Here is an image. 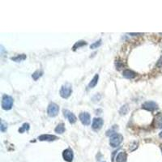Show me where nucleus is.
I'll use <instances>...</instances> for the list:
<instances>
[{
  "instance_id": "obj_1",
  "label": "nucleus",
  "mask_w": 162,
  "mask_h": 162,
  "mask_svg": "<svg viewBox=\"0 0 162 162\" xmlns=\"http://www.w3.org/2000/svg\"><path fill=\"white\" fill-rule=\"evenodd\" d=\"M72 92V86L71 84L69 83H66L65 84H63L61 87L60 91H59V94L60 96L63 99H67L69 98L71 95Z\"/></svg>"
},
{
  "instance_id": "obj_2",
  "label": "nucleus",
  "mask_w": 162,
  "mask_h": 162,
  "mask_svg": "<svg viewBox=\"0 0 162 162\" xmlns=\"http://www.w3.org/2000/svg\"><path fill=\"white\" fill-rule=\"evenodd\" d=\"M13 106V98L4 94L2 98V108L4 110H10Z\"/></svg>"
},
{
  "instance_id": "obj_3",
  "label": "nucleus",
  "mask_w": 162,
  "mask_h": 162,
  "mask_svg": "<svg viewBox=\"0 0 162 162\" xmlns=\"http://www.w3.org/2000/svg\"><path fill=\"white\" fill-rule=\"evenodd\" d=\"M122 141H123V136L121 134L115 133L110 137V144L113 147H118Z\"/></svg>"
},
{
  "instance_id": "obj_4",
  "label": "nucleus",
  "mask_w": 162,
  "mask_h": 162,
  "mask_svg": "<svg viewBox=\"0 0 162 162\" xmlns=\"http://www.w3.org/2000/svg\"><path fill=\"white\" fill-rule=\"evenodd\" d=\"M59 112V106L55 104V103H50L49 106H48V108H47V114L51 118H54V117H56L58 115Z\"/></svg>"
},
{
  "instance_id": "obj_5",
  "label": "nucleus",
  "mask_w": 162,
  "mask_h": 162,
  "mask_svg": "<svg viewBox=\"0 0 162 162\" xmlns=\"http://www.w3.org/2000/svg\"><path fill=\"white\" fill-rule=\"evenodd\" d=\"M142 109L147 110V111H155L156 110L158 109V105L155 101H147L146 102H144L143 105H142Z\"/></svg>"
},
{
  "instance_id": "obj_6",
  "label": "nucleus",
  "mask_w": 162,
  "mask_h": 162,
  "mask_svg": "<svg viewBox=\"0 0 162 162\" xmlns=\"http://www.w3.org/2000/svg\"><path fill=\"white\" fill-rule=\"evenodd\" d=\"M79 118L83 125L88 126L91 123V116L88 112H82L79 115Z\"/></svg>"
},
{
  "instance_id": "obj_7",
  "label": "nucleus",
  "mask_w": 162,
  "mask_h": 162,
  "mask_svg": "<svg viewBox=\"0 0 162 162\" xmlns=\"http://www.w3.org/2000/svg\"><path fill=\"white\" fill-rule=\"evenodd\" d=\"M104 124V120L101 118H95L92 120V128L93 131H99L102 128V126Z\"/></svg>"
},
{
  "instance_id": "obj_8",
  "label": "nucleus",
  "mask_w": 162,
  "mask_h": 162,
  "mask_svg": "<svg viewBox=\"0 0 162 162\" xmlns=\"http://www.w3.org/2000/svg\"><path fill=\"white\" fill-rule=\"evenodd\" d=\"M62 157L66 161L71 162L73 161V158H74L73 151L71 150V148H66L62 152Z\"/></svg>"
},
{
  "instance_id": "obj_9",
  "label": "nucleus",
  "mask_w": 162,
  "mask_h": 162,
  "mask_svg": "<svg viewBox=\"0 0 162 162\" xmlns=\"http://www.w3.org/2000/svg\"><path fill=\"white\" fill-rule=\"evenodd\" d=\"M62 112H63V115H64V117L68 119V121H69V122H70L71 124L76 123V121H77V118H76V115H75L73 113L69 111L68 110H63V111Z\"/></svg>"
},
{
  "instance_id": "obj_10",
  "label": "nucleus",
  "mask_w": 162,
  "mask_h": 162,
  "mask_svg": "<svg viewBox=\"0 0 162 162\" xmlns=\"http://www.w3.org/2000/svg\"><path fill=\"white\" fill-rule=\"evenodd\" d=\"M56 139H58V137L55 136V135H48V134L41 135L38 137V140H40V141L51 142L54 141Z\"/></svg>"
},
{
  "instance_id": "obj_11",
  "label": "nucleus",
  "mask_w": 162,
  "mask_h": 162,
  "mask_svg": "<svg viewBox=\"0 0 162 162\" xmlns=\"http://www.w3.org/2000/svg\"><path fill=\"white\" fill-rule=\"evenodd\" d=\"M122 76L126 79H130L131 80L133 78H135L136 76V73L135 71H131V70H129V69H127L125 71H123L122 72Z\"/></svg>"
},
{
  "instance_id": "obj_12",
  "label": "nucleus",
  "mask_w": 162,
  "mask_h": 162,
  "mask_svg": "<svg viewBox=\"0 0 162 162\" xmlns=\"http://www.w3.org/2000/svg\"><path fill=\"white\" fill-rule=\"evenodd\" d=\"M127 155L125 152H120L116 157V162H126Z\"/></svg>"
},
{
  "instance_id": "obj_13",
  "label": "nucleus",
  "mask_w": 162,
  "mask_h": 162,
  "mask_svg": "<svg viewBox=\"0 0 162 162\" xmlns=\"http://www.w3.org/2000/svg\"><path fill=\"white\" fill-rule=\"evenodd\" d=\"M98 80H99V75H98V74H96L95 76L92 79V80L89 82V84H88V88H95L96 84H97V83H98Z\"/></svg>"
},
{
  "instance_id": "obj_14",
  "label": "nucleus",
  "mask_w": 162,
  "mask_h": 162,
  "mask_svg": "<svg viewBox=\"0 0 162 162\" xmlns=\"http://www.w3.org/2000/svg\"><path fill=\"white\" fill-rule=\"evenodd\" d=\"M86 41H84V40H79V41H77V42L75 43V45L72 47V50L74 51H76L77 49H80V47H83V46H86Z\"/></svg>"
},
{
  "instance_id": "obj_15",
  "label": "nucleus",
  "mask_w": 162,
  "mask_h": 162,
  "mask_svg": "<svg viewBox=\"0 0 162 162\" xmlns=\"http://www.w3.org/2000/svg\"><path fill=\"white\" fill-rule=\"evenodd\" d=\"M65 125L63 123H59L57 127H55L54 129V131L57 133V134H63L64 131H65Z\"/></svg>"
},
{
  "instance_id": "obj_16",
  "label": "nucleus",
  "mask_w": 162,
  "mask_h": 162,
  "mask_svg": "<svg viewBox=\"0 0 162 162\" xmlns=\"http://www.w3.org/2000/svg\"><path fill=\"white\" fill-rule=\"evenodd\" d=\"M26 58H27L26 54H18V55L15 56V57L11 58V59L12 61H14V62H20L21 61L25 60Z\"/></svg>"
},
{
  "instance_id": "obj_17",
  "label": "nucleus",
  "mask_w": 162,
  "mask_h": 162,
  "mask_svg": "<svg viewBox=\"0 0 162 162\" xmlns=\"http://www.w3.org/2000/svg\"><path fill=\"white\" fill-rule=\"evenodd\" d=\"M29 128H30V125L28 122H25V123H24L22 125V127L19 128L18 131L20 132V133H24L25 131H28L29 130Z\"/></svg>"
},
{
  "instance_id": "obj_18",
  "label": "nucleus",
  "mask_w": 162,
  "mask_h": 162,
  "mask_svg": "<svg viewBox=\"0 0 162 162\" xmlns=\"http://www.w3.org/2000/svg\"><path fill=\"white\" fill-rule=\"evenodd\" d=\"M117 129H118V126H114V127H112L111 129H110L109 131H106V135L107 136H111V135H113L114 134H115V133H117Z\"/></svg>"
},
{
  "instance_id": "obj_19",
  "label": "nucleus",
  "mask_w": 162,
  "mask_h": 162,
  "mask_svg": "<svg viewBox=\"0 0 162 162\" xmlns=\"http://www.w3.org/2000/svg\"><path fill=\"white\" fill-rule=\"evenodd\" d=\"M43 75V72L41 71H36L33 75H32V77L34 80H37L40 76Z\"/></svg>"
},
{
  "instance_id": "obj_20",
  "label": "nucleus",
  "mask_w": 162,
  "mask_h": 162,
  "mask_svg": "<svg viewBox=\"0 0 162 162\" xmlns=\"http://www.w3.org/2000/svg\"><path fill=\"white\" fill-rule=\"evenodd\" d=\"M7 124L3 120H1V124H0V131L2 132L7 131Z\"/></svg>"
},
{
  "instance_id": "obj_21",
  "label": "nucleus",
  "mask_w": 162,
  "mask_h": 162,
  "mask_svg": "<svg viewBox=\"0 0 162 162\" xmlns=\"http://www.w3.org/2000/svg\"><path fill=\"white\" fill-rule=\"evenodd\" d=\"M101 41H102V40L100 39V40H97V41H96V42L92 43L91 46H90V49H92V50H94V49H96V48H98L99 46H101Z\"/></svg>"
},
{
  "instance_id": "obj_22",
  "label": "nucleus",
  "mask_w": 162,
  "mask_h": 162,
  "mask_svg": "<svg viewBox=\"0 0 162 162\" xmlns=\"http://www.w3.org/2000/svg\"><path fill=\"white\" fill-rule=\"evenodd\" d=\"M127 111H128V107H127V105H125V106H123L121 107V109H120V114H121V115L127 114Z\"/></svg>"
},
{
  "instance_id": "obj_23",
  "label": "nucleus",
  "mask_w": 162,
  "mask_h": 162,
  "mask_svg": "<svg viewBox=\"0 0 162 162\" xmlns=\"http://www.w3.org/2000/svg\"><path fill=\"white\" fill-rule=\"evenodd\" d=\"M115 65H116V67L118 70H120V69L122 68L123 66H124L123 62H121V61H116V62H115Z\"/></svg>"
},
{
  "instance_id": "obj_24",
  "label": "nucleus",
  "mask_w": 162,
  "mask_h": 162,
  "mask_svg": "<svg viewBox=\"0 0 162 162\" xmlns=\"http://www.w3.org/2000/svg\"><path fill=\"white\" fill-rule=\"evenodd\" d=\"M159 136L161 137V138H162V131L161 132V133H160V134H159Z\"/></svg>"
},
{
  "instance_id": "obj_25",
  "label": "nucleus",
  "mask_w": 162,
  "mask_h": 162,
  "mask_svg": "<svg viewBox=\"0 0 162 162\" xmlns=\"http://www.w3.org/2000/svg\"><path fill=\"white\" fill-rule=\"evenodd\" d=\"M160 127H162V119H161V123H160Z\"/></svg>"
},
{
  "instance_id": "obj_26",
  "label": "nucleus",
  "mask_w": 162,
  "mask_h": 162,
  "mask_svg": "<svg viewBox=\"0 0 162 162\" xmlns=\"http://www.w3.org/2000/svg\"><path fill=\"white\" fill-rule=\"evenodd\" d=\"M104 162H105V161H104Z\"/></svg>"
}]
</instances>
